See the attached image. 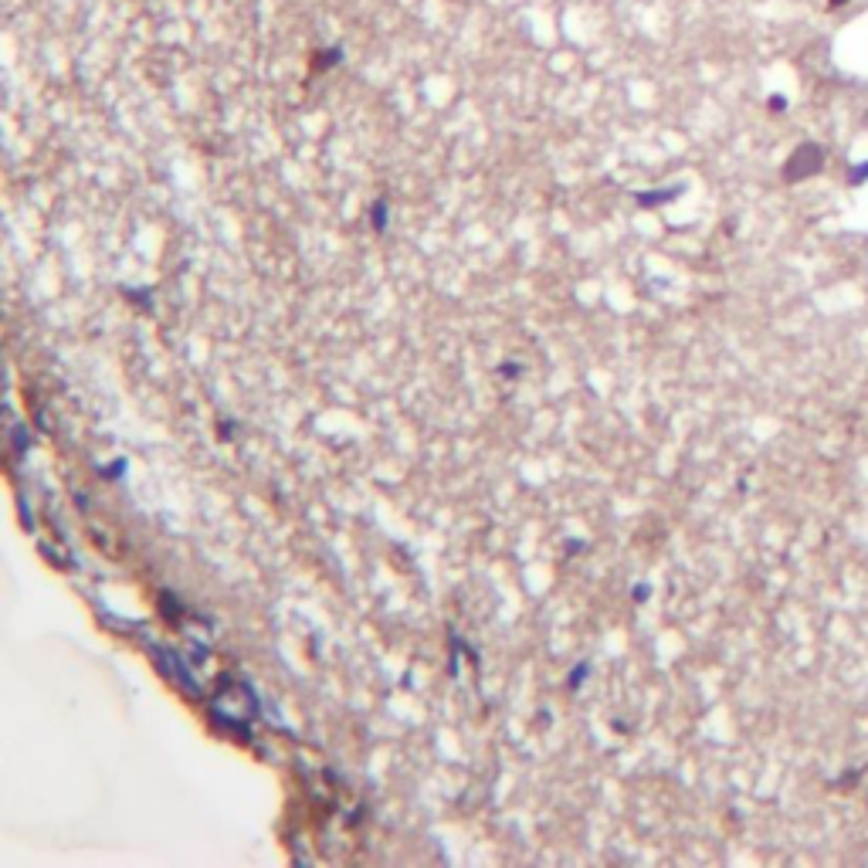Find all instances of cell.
<instances>
[{"mask_svg":"<svg viewBox=\"0 0 868 868\" xmlns=\"http://www.w3.org/2000/svg\"><path fill=\"white\" fill-rule=\"evenodd\" d=\"M825 163H828V153H825V146L821 143H801L791 156H787V163H784V180L787 184H801V180H810V176H817L825 170Z\"/></svg>","mask_w":868,"mask_h":868,"instance_id":"6da1fadb","label":"cell"},{"mask_svg":"<svg viewBox=\"0 0 868 868\" xmlns=\"http://www.w3.org/2000/svg\"><path fill=\"white\" fill-rule=\"evenodd\" d=\"M767 109H770V113H787V98L770 96V98H767Z\"/></svg>","mask_w":868,"mask_h":868,"instance_id":"3957f363","label":"cell"},{"mask_svg":"<svg viewBox=\"0 0 868 868\" xmlns=\"http://www.w3.org/2000/svg\"><path fill=\"white\" fill-rule=\"evenodd\" d=\"M851 0H828V11H841V7H848Z\"/></svg>","mask_w":868,"mask_h":868,"instance_id":"277c9868","label":"cell"},{"mask_svg":"<svg viewBox=\"0 0 868 868\" xmlns=\"http://www.w3.org/2000/svg\"><path fill=\"white\" fill-rule=\"evenodd\" d=\"M868 184V160H858L848 167V187H865Z\"/></svg>","mask_w":868,"mask_h":868,"instance_id":"7a4b0ae2","label":"cell"}]
</instances>
